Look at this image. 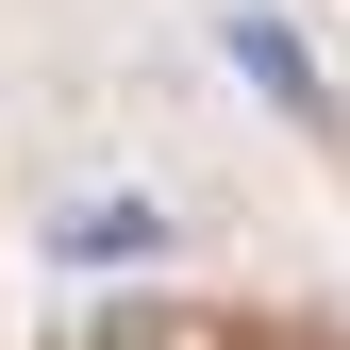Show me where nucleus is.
<instances>
[{"label": "nucleus", "instance_id": "nucleus-1", "mask_svg": "<svg viewBox=\"0 0 350 350\" xmlns=\"http://www.w3.org/2000/svg\"><path fill=\"white\" fill-rule=\"evenodd\" d=\"M51 250H67V267H150L167 217H150V200H67V217H51Z\"/></svg>", "mask_w": 350, "mask_h": 350}, {"label": "nucleus", "instance_id": "nucleus-2", "mask_svg": "<svg viewBox=\"0 0 350 350\" xmlns=\"http://www.w3.org/2000/svg\"><path fill=\"white\" fill-rule=\"evenodd\" d=\"M234 67H250V83H267V100L300 117V134H334V83H317V67H300V33H284V17H234Z\"/></svg>", "mask_w": 350, "mask_h": 350}, {"label": "nucleus", "instance_id": "nucleus-3", "mask_svg": "<svg viewBox=\"0 0 350 350\" xmlns=\"http://www.w3.org/2000/svg\"><path fill=\"white\" fill-rule=\"evenodd\" d=\"M67 350H217V334H200V317H167V300H117V317H83Z\"/></svg>", "mask_w": 350, "mask_h": 350}]
</instances>
